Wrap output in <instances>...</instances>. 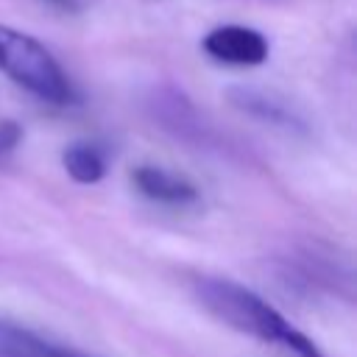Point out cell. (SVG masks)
<instances>
[{
    "instance_id": "7a4b0ae2",
    "label": "cell",
    "mask_w": 357,
    "mask_h": 357,
    "mask_svg": "<svg viewBox=\"0 0 357 357\" xmlns=\"http://www.w3.org/2000/svg\"><path fill=\"white\" fill-rule=\"evenodd\" d=\"M0 70L14 84L47 103L73 100V86L50 50L31 33L11 25H0Z\"/></svg>"
},
{
    "instance_id": "ba28073f",
    "label": "cell",
    "mask_w": 357,
    "mask_h": 357,
    "mask_svg": "<svg viewBox=\"0 0 357 357\" xmlns=\"http://www.w3.org/2000/svg\"><path fill=\"white\" fill-rule=\"evenodd\" d=\"M45 3H50L56 8H67V11H75L78 8V0H45Z\"/></svg>"
},
{
    "instance_id": "277c9868",
    "label": "cell",
    "mask_w": 357,
    "mask_h": 357,
    "mask_svg": "<svg viewBox=\"0 0 357 357\" xmlns=\"http://www.w3.org/2000/svg\"><path fill=\"white\" fill-rule=\"evenodd\" d=\"M0 357H89V354L50 343L33 329L0 315Z\"/></svg>"
},
{
    "instance_id": "6da1fadb",
    "label": "cell",
    "mask_w": 357,
    "mask_h": 357,
    "mask_svg": "<svg viewBox=\"0 0 357 357\" xmlns=\"http://www.w3.org/2000/svg\"><path fill=\"white\" fill-rule=\"evenodd\" d=\"M195 296L209 315H215L220 324L243 335H251L262 343L282 346L296 357H324L321 349L301 329H296L262 296H257L254 290H248L234 279L204 276L195 282Z\"/></svg>"
},
{
    "instance_id": "8992f818",
    "label": "cell",
    "mask_w": 357,
    "mask_h": 357,
    "mask_svg": "<svg viewBox=\"0 0 357 357\" xmlns=\"http://www.w3.org/2000/svg\"><path fill=\"white\" fill-rule=\"evenodd\" d=\"M61 165L67 176L78 184H95L106 176V156L92 142H73L61 153Z\"/></svg>"
},
{
    "instance_id": "52a82bcc",
    "label": "cell",
    "mask_w": 357,
    "mask_h": 357,
    "mask_svg": "<svg viewBox=\"0 0 357 357\" xmlns=\"http://www.w3.org/2000/svg\"><path fill=\"white\" fill-rule=\"evenodd\" d=\"M20 139H22L20 123H14V120H0V156L8 153V151H14V148L20 145Z\"/></svg>"
},
{
    "instance_id": "3957f363",
    "label": "cell",
    "mask_w": 357,
    "mask_h": 357,
    "mask_svg": "<svg viewBox=\"0 0 357 357\" xmlns=\"http://www.w3.org/2000/svg\"><path fill=\"white\" fill-rule=\"evenodd\" d=\"M204 50L223 64L257 67L268 59V39L245 25H220L204 36Z\"/></svg>"
},
{
    "instance_id": "5b68a950",
    "label": "cell",
    "mask_w": 357,
    "mask_h": 357,
    "mask_svg": "<svg viewBox=\"0 0 357 357\" xmlns=\"http://www.w3.org/2000/svg\"><path fill=\"white\" fill-rule=\"evenodd\" d=\"M131 181L134 187L151 198V201H159V204H190L198 198V187L192 181H187L184 176L178 173H170V170H162V167H153V165H142L131 173Z\"/></svg>"
}]
</instances>
